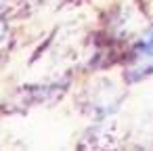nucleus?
Masks as SVG:
<instances>
[{
  "label": "nucleus",
  "instance_id": "f257e3e1",
  "mask_svg": "<svg viewBox=\"0 0 153 151\" xmlns=\"http://www.w3.org/2000/svg\"><path fill=\"white\" fill-rule=\"evenodd\" d=\"M151 69H153V28L147 32V36L134 48L132 61L128 65V78L138 80V78L147 76Z\"/></svg>",
  "mask_w": 153,
  "mask_h": 151
}]
</instances>
